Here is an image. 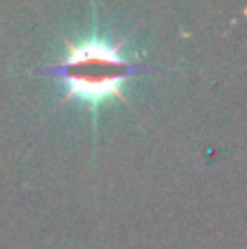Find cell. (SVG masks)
I'll return each instance as SVG.
<instances>
[{
	"mask_svg": "<svg viewBox=\"0 0 247 249\" xmlns=\"http://www.w3.org/2000/svg\"><path fill=\"white\" fill-rule=\"evenodd\" d=\"M140 70L144 66L123 55V42L90 35L81 42H68L64 61L51 66L48 72L59 74L66 81V99L77 96L83 103L96 105L109 96L125 99L123 83Z\"/></svg>",
	"mask_w": 247,
	"mask_h": 249,
	"instance_id": "1",
	"label": "cell"
}]
</instances>
